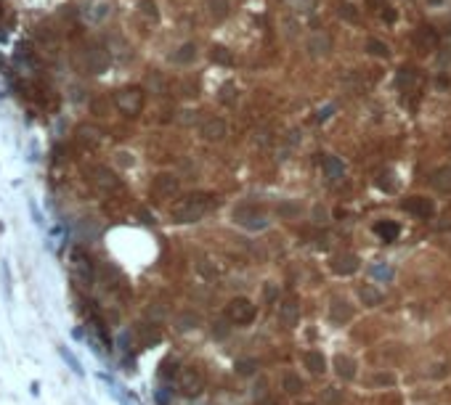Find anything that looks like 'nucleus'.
<instances>
[{"mask_svg":"<svg viewBox=\"0 0 451 405\" xmlns=\"http://www.w3.org/2000/svg\"><path fill=\"white\" fill-rule=\"evenodd\" d=\"M305 48H308V53L313 56V58H326V56L332 53V37L326 35V32H313V35L308 37Z\"/></svg>","mask_w":451,"mask_h":405,"instance_id":"nucleus-9","label":"nucleus"},{"mask_svg":"<svg viewBox=\"0 0 451 405\" xmlns=\"http://www.w3.org/2000/svg\"><path fill=\"white\" fill-rule=\"evenodd\" d=\"M303 363H305V368H310L313 373H324V368H326V360H324V355L319 350L303 352Z\"/></svg>","mask_w":451,"mask_h":405,"instance_id":"nucleus-18","label":"nucleus"},{"mask_svg":"<svg viewBox=\"0 0 451 405\" xmlns=\"http://www.w3.org/2000/svg\"><path fill=\"white\" fill-rule=\"evenodd\" d=\"M375 381H377V384H393V376H390V373H380Z\"/></svg>","mask_w":451,"mask_h":405,"instance_id":"nucleus-46","label":"nucleus"},{"mask_svg":"<svg viewBox=\"0 0 451 405\" xmlns=\"http://www.w3.org/2000/svg\"><path fill=\"white\" fill-rule=\"evenodd\" d=\"M212 207V199L205 194H191V196H183L178 199L173 207H170V217L175 223H197L207 215V209Z\"/></svg>","mask_w":451,"mask_h":405,"instance_id":"nucleus-1","label":"nucleus"},{"mask_svg":"<svg viewBox=\"0 0 451 405\" xmlns=\"http://www.w3.org/2000/svg\"><path fill=\"white\" fill-rule=\"evenodd\" d=\"M359 268H361V262H359V257H356V254H337L332 260V270L337 275H353Z\"/></svg>","mask_w":451,"mask_h":405,"instance_id":"nucleus-12","label":"nucleus"},{"mask_svg":"<svg viewBox=\"0 0 451 405\" xmlns=\"http://www.w3.org/2000/svg\"><path fill=\"white\" fill-rule=\"evenodd\" d=\"M284 389H287L289 395L300 392V389H303V379L298 376V373H287V376H284Z\"/></svg>","mask_w":451,"mask_h":405,"instance_id":"nucleus-32","label":"nucleus"},{"mask_svg":"<svg viewBox=\"0 0 451 405\" xmlns=\"http://www.w3.org/2000/svg\"><path fill=\"white\" fill-rule=\"evenodd\" d=\"M366 51L371 56H377V58H387V56H390V48H387L382 40H377V37H369L366 40Z\"/></svg>","mask_w":451,"mask_h":405,"instance_id":"nucleus-27","label":"nucleus"},{"mask_svg":"<svg viewBox=\"0 0 451 405\" xmlns=\"http://www.w3.org/2000/svg\"><path fill=\"white\" fill-rule=\"evenodd\" d=\"M366 3H369V8H380L385 0H366Z\"/></svg>","mask_w":451,"mask_h":405,"instance_id":"nucleus-47","label":"nucleus"},{"mask_svg":"<svg viewBox=\"0 0 451 405\" xmlns=\"http://www.w3.org/2000/svg\"><path fill=\"white\" fill-rule=\"evenodd\" d=\"M255 368H258V360H252V357H242V360H237V373H242V376H250Z\"/></svg>","mask_w":451,"mask_h":405,"instance_id":"nucleus-33","label":"nucleus"},{"mask_svg":"<svg viewBox=\"0 0 451 405\" xmlns=\"http://www.w3.org/2000/svg\"><path fill=\"white\" fill-rule=\"evenodd\" d=\"M430 185H433L435 191H441V194H451V164L433 169V175H430Z\"/></svg>","mask_w":451,"mask_h":405,"instance_id":"nucleus-14","label":"nucleus"},{"mask_svg":"<svg viewBox=\"0 0 451 405\" xmlns=\"http://www.w3.org/2000/svg\"><path fill=\"white\" fill-rule=\"evenodd\" d=\"M149 88H151L154 93H162V90H165L162 77H160V74H149Z\"/></svg>","mask_w":451,"mask_h":405,"instance_id":"nucleus-39","label":"nucleus"},{"mask_svg":"<svg viewBox=\"0 0 451 405\" xmlns=\"http://www.w3.org/2000/svg\"><path fill=\"white\" fill-rule=\"evenodd\" d=\"M207 11L215 22H223L231 11V0H207Z\"/></svg>","mask_w":451,"mask_h":405,"instance_id":"nucleus-20","label":"nucleus"},{"mask_svg":"<svg viewBox=\"0 0 451 405\" xmlns=\"http://www.w3.org/2000/svg\"><path fill=\"white\" fill-rule=\"evenodd\" d=\"M313 217H316L319 223H329V215H326L324 207H316V209H313Z\"/></svg>","mask_w":451,"mask_h":405,"instance_id":"nucleus-41","label":"nucleus"},{"mask_svg":"<svg viewBox=\"0 0 451 405\" xmlns=\"http://www.w3.org/2000/svg\"><path fill=\"white\" fill-rule=\"evenodd\" d=\"M226 133H228V127L221 117H207L199 124V135L205 138V141H223Z\"/></svg>","mask_w":451,"mask_h":405,"instance_id":"nucleus-8","label":"nucleus"},{"mask_svg":"<svg viewBox=\"0 0 451 405\" xmlns=\"http://www.w3.org/2000/svg\"><path fill=\"white\" fill-rule=\"evenodd\" d=\"M141 11L146 13L149 19H157V16H160V13H157V6H154V0H144V3H141Z\"/></svg>","mask_w":451,"mask_h":405,"instance_id":"nucleus-38","label":"nucleus"},{"mask_svg":"<svg viewBox=\"0 0 451 405\" xmlns=\"http://www.w3.org/2000/svg\"><path fill=\"white\" fill-rule=\"evenodd\" d=\"M221 101H223V103H234V101H237V90H234V85H231V82H226V85L221 88Z\"/></svg>","mask_w":451,"mask_h":405,"instance_id":"nucleus-34","label":"nucleus"},{"mask_svg":"<svg viewBox=\"0 0 451 405\" xmlns=\"http://www.w3.org/2000/svg\"><path fill=\"white\" fill-rule=\"evenodd\" d=\"M144 101H146V96H144V90L141 88H122L117 96H114V103H117V109L122 114H128V117H138L141 114V109H144Z\"/></svg>","mask_w":451,"mask_h":405,"instance_id":"nucleus-2","label":"nucleus"},{"mask_svg":"<svg viewBox=\"0 0 451 405\" xmlns=\"http://www.w3.org/2000/svg\"><path fill=\"white\" fill-rule=\"evenodd\" d=\"M197 323H199V315L194 313H183L175 318V326H178V331H189V329H197Z\"/></svg>","mask_w":451,"mask_h":405,"instance_id":"nucleus-31","label":"nucleus"},{"mask_svg":"<svg viewBox=\"0 0 451 405\" xmlns=\"http://www.w3.org/2000/svg\"><path fill=\"white\" fill-rule=\"evenodd\" d=\"M329 315H332L335 323L350 321V318H353V307H350L348 300H332V305H329Z\"/></svg>","mask_w":451,"mask_h":405,"instance_id":"nucleus-16","label":"nucleus"},{"mask_svg":"<svg viewBox=\"0 0 451 405\" xmlns=\"http://www.w3.org/2000/svg\"><path fill=\"white\" fill-rule=\"evenodd\" d=\"M332 112H335V106H326L324 112H319V114H316V122H324V119H329V117H332Z\"/></svg>","mask_w":451,"mask_h":405,"instance_id":"nucleus-42","label":"nucleus"},{"mask_svg":"<svg viewBox=\"0 0 451 405\" xmlns=\"http://www.w3.org/2000/svg\"><path fill=\"white\" fill-rule=\"evenodd\" d=\"M337 13H340V19H345V22H350V24H356L361 19V13H359V8H356L350 0H343V3L337 6Z\"/></svg>","mask_w":451,"mask_h":405,"instance_id":"nucleus-26","label":"nucleus"},{"mask_svg":"<svg viewBox=\"0 0 451 405\" xmlns=\"http://www.w3.org/2000/svg\"><path fill=\"white\" fill-rule=\"evenodd\" d=\"M292 8H298V11H310V6H313V0H289Z\"/></svg>","mask_w":451,"mask_h":405,"instance_id":"nucleus-40","label":"nucleus"},{"mask_svg":"<svg viewBox=\"0 0 451 405\" xmlns=\"http://www.w3.org/2000/svg\"><path fill=\"white\" fill-rule=\"evenodd\" d=\"M77 135H80V141L88 143V146H96V143L101 141V133H99L96 127H90V124H83V127L77 130Z\"/></svg>","mask_w":451,"mask_h":405,"instance_id":"nucleus-28","label":"nucleus"},{"mask_svg":"<svg viewBox=\"0 0 451 405\" xmlns=\"http://www.w3.org/2000/svg\"><path fill=\"white\" fill-rule=\"evenodd\" d=\"M210 58L215 61V64H221V67H231V64H234V53H231L226 45H212V48H210Z\"/></svg>","mask_w":451,"mask_h":405,"instance_id":"nucleus-22","label":"nucleus"},{"mask_svg":"<svg viewBox=\"0 0 451 405\" xmlns=\"http://www.w3.org/2000/svg\"><path fill=\"white\" fill-rule=\"evenodd\" d=\"M427 3H433V6H441V3H443V0H427Z\"/></svg>","mask_w":451,"mask_h":405,"instance_id":"nucleus-48","label":"nucleus"},{"mask_svg":"<svg viewBox=\"0 0 451 405\" xmlns=\"http://www.w3.org/2000/svg\"><path fill=\"white\" fill-rule=\"evenodd\" d=\"M106 67H109V53H106L104 48H99V45L88 48V69H90L93 74H101Z\"/></svg>","mask_w":451,"mask_h":405,"instance_id":"nucleus-15","label":"nucleus"},{"mask_svg":"<svg viewBox=\"0 0 451 405\" xmlns=\"http://www.w3.org/2000/svg\"><path fill=\"white\" fill-rule=\"evenodd\" d=\"M90 175H93L90 180L96 183L101 191H117V188H120V178L112 173V169H106V167H93Z\"/></svg>","mask_w":451,"mask_h":405,"instance_id":"nucleus-10","label":"nucleus"},{"mask_svg":"<svg viewBox=\"0 0 451 405\" xmlns=\"http://www.w3.org/2000/svg\"><path fill=\"white\" fill-rule=\"evenodd\" d=\"M414 42H417V48H419V51L430 53V51L438 48L441 37H438V32H435V27H430V24H419V27L414 29Z\"/></svg>","mask_w":451,"mask_h":405,"instance_id":"nucleus-6","label":"nucleus"},{"mask_svg":"<svg viewBox=\"0 0 451 405\" xmlns=\"http://www.w3.org/2000/svg\"><path fill=\"white\" fill-rule=\"evenodd\" d=\"M234 217H237V220H239L244 228H250V230H263V228L268 225L266 217H263V215H255V212H250L247 207H239V209L234 212Z\"/></svg>","mask_w":451,"mask_h":405,"instance_id":"nucleus-13","label":"nucleus"},{"mask_svg":"<svg viewBox=\"0 0 451 405\" xmlns=\"http://www.w3.org/2000/svg\"><path fill=\"white\" fill-rule=\"evenodd\" d=\"M29 209H32V217H35V223H37V225H43V223H45V220H43V212H40L35 204H29Z\"/></svg>","mask_w":451,"mask_h":405,"instance_id":"nucleus-44","label":"nucleus"},{"mask_svg":"<svg viewBox=\"0 0 451 405\" xmlns=\"http://www.w3.org/2000/svg\"><path fill=\"white\" fill-rule=\"evenodd\" d=\"M106 13H109V11H106V3H99V6H93V11H88V19H90V22H101Z\"/></svg>","mask_w":451,"mask_h":405,"instance_id":"nucleus-35","label":"nucleus"},{"mask_svg":"<svg viewBox=\"0 0 451 405\" xmlns=\"http://www.w3.org/2000/svg\"><path fill=\"white\" fill-rule=\"evenodd\" d=\"M279 212H282V215H295V212H298V207H295V204H282V207H279Z\"/></svg>","mask_w":451,"mask_h":405,"instance_id":"nucleus-45","label":"nucleus"},{"mask_svg":"<svg viewBox=\"0 0 451 405\" xmlns=\"http://www.w3.org/2000/svg\"><path fill=\"white\" fill-rule=\"evenodd\" d=\"M375 233H377L382 241H396L398 233H401V225L393 223V220H385V223H377V225H375Z\"/></svg>","mask_w":451,"mask_h":405,"instance_id":"nucleus-17","label":"nucleus"},{"mask_svg":"<svg viewBox=\"0 0 451 405\" xmlns=\"http://www.w3.org/2000/svg\"><path fill=\"white\" fill-rule=\"evenodd\" d=\"M321 164H324V173H326V178H343V173H345L343 162H340L337 157H324V159H321Z\"/></svg>","mask_w":451,"mask_h":405,"instance_id":"nucleus-24","label":"nucleus"},{"mask_svg":"<svg viewBox=\"0 0 451 405\" xmlns=\"http://www.w3.org/2000/svg\"><path fill=\"white\" fill-rule=\"evenodd\" d=\"M359 297H361V302H364V305L375 307V305H380V302H382V291L366 284V286H361V289H359Z\"/></svg>","mask_w":451,"mask_h":405,"instance_id":"nucleus-25","label":"nucleus"},{"mask_svg":"<svg viewBox=\"0 0 451 405\" xmlns=\"http://www.w3.org/2000/svg\"><path fill=\"white\" fill-rule=\"evenodd\" d=\"M371 273H375L377 278H385V281H390V278H393V270L387 268V265H375V268H371Z\"/></svg>","mask_w":451,"mask_h":405,"instance_id":"nucleus-37","label":"nucleus"},{"mask_svg":"<svg viewBox=\"0 0 451 405\" xmlns=\"http://www.w3.org/2000/svg\"><path fill=\"white\" fill-rule=\"evenodd\" d=\"M396 16H398V13H396L393 8H385V11H382V19H385V22H390V24L396 22Z\"/></svg>","mask_w":451,"mask_h":405,"instance_id":"nucleus-43","label":"nucleus"},{"mask_svg":"<svg viewBox=\"0 0 451 405\" xmlns=\"http://www.w3.org/2000/svg\"><path fill=\"white\" fill-rule=\"evenodd\" d=\"M58 355L64 357V363H67V366H69V368H72V371L77 373V376H83V373H85V371H83V366H80V360H77V357H74V355L69 352V347L58 345Z\"/></svg>","mask_w":451,"mask_h":405,"instance_id":"nucleus-29","label":"nucleus"},{"mask_svg":"<svg viewBox=\"0 0 451 405\" xmlns=\"http://www.w3.org/2000/svg\"><path fill=\"white\" fill-rule=\"evenodd\" d=\"M226 315H228L231 323L247 326V323L255 321V305L247 300V297H234V300L228 302V307H226Z\"/></svg>","mask_w":451,"mask_h":405,"instance_id":"nucleus-5","label":"nucleus"},{"mask_svg":"<svg viewBox=\"0 0 451 405\" xmlns=\"http://www.w3.org/2000/svg\"><path fill=\"white\" fill-rule=\"evenodd\" d=\"M396 80H398V88H406V90H409L414 82H419V72H417L414 67H401Z\"/></svg>","mask_w":451,"mask_h":405,"instance_id":"nucleus-23","label":"nucleus"},{"mask_svg":"<svg viewBox=\"0 0 451 405\" xmlns=\"http://www.w3.org/2000/svg\"><path fill=\"white\" fill-rule=\"evenodd\" d=\"M279 318H282L287 326H295L300 321V307L295 305V302H282L279 305Z\"/></svg>","mask_w":451,"mask_h":405,"instance_id":"nucleus-19","label":"nucleus"},{"mask_svg":"<svg viewBox=\"0 0 451 405\" xmlns=\"http://www.w3.org/2000/svg\"><path fill=\"white\" fill-rule=\"evenodd\" d=\"M178 389L186 397H197L202 389H205V376H202V371L197 366L181 368V373H178Z\"/></svg>","mask_w":451,"mask_h":405,"instance_id":"nucleus-4","label":"nucleus"},{"mask_svg":"<svg viewBox=\"0 0 451 405\" xmlns=\"http://www.w3.org/2000/svg\"><path fill=\"white\" fill-rule=\"evenodd\" d=\"M173 61H175V64H194V61H197V45L194 42H183L181 48L175 51Z\"/></svg>","mask_w":451,"mask_h":405,"instance_id":"nucleus-21","label":"nucleus"},{"mask_svg":"<svg viewBox=\"0 0 451 405\" xmlns=\"http://www.w3.org/2000/svg\"><path fill=\"white\" fill-rule=\"evenodd\" d=\"M337 373H340L343 379H353V376H356V363L350 360V357H343V355H340V357H337Z\"/></svg>","mask_w":451,"mask_h":405,"instance_id":"nucleus-30","label":"nucleus"},{"mask_svg":"<svg viewBox=\"0 0 451 405\" xmlns=\"http://www.w3.org/2000/svg\"><path fill=\"white\" fill-rule=\"evenodd\" d=\"M401 207L406 209L409 215H414V217H422V220L433 217V212H435V204L427 196H409V199H403Z\"/></svg>","mask_w":451,"mask_h":405,"instance_id":"nucleus-7","label":"nucleus"},{"mask_svg":"<svg viewBox=\"0 0 451 405\" xmlns=\"http://www.w3.org/2000/svg\"><path fill=\"white\" fill-rule=\"evenodd\" d=\"M72 270H74V278H77L83 286H93L96 268H93V260L88 257V252H85L83 246H74V249H72Z\"/></svg>","mask_w":451,"mask_h":405,"instance_id":"nucleus-3","label":"nucleus"},{"mask_svg":"<svg viewBox=\"0 0 451 405\" xmlns=\"http://www.w3.org/2000/svg\"><path fill=\"white\" fill-rule=\"evenodd\" d=\"M151 191L157 194V196H173V194L178 191V178H175V175H170V173H162V175L154 178Z\"/></svg>","mask_w":451,"mask_h":405,"instance_id":"nucleus-11","label":"nucleus"},{"mask_svg":"<svg viewBox=\"0 0 451 405\" xmlns=\"http://www.w3.org/2000/svg\"><path fill=\"white\" fill-rule=\"evenodd\" d=\"M0 275H3V291H6V300H11V275H8V265H6V262L0 265Z\"/></svg>","mask_w":451,"mask_h":405,"instance_id":"nucleus-36","label":"nucleus"}]
</instances>
